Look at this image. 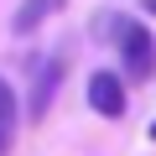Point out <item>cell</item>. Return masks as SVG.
I'll return each mask as SVG.
<instances>
[{"label":"cell","mask_w":156,"mask_h":156,"mask_svg":"<svg viewBox=\"0 0 156 156\" xmlns=\"http://www.w3.org/2000/svg\"><path fill=\"white\" fill-rule=\"evenodd\" d=\"M120 62H125V78H135V83L156 78V37L140 21H125L120 26Z\"/></svg>","instance_id":"6da1fadb"},{"label":"cell","mask_w":156,"mask_h":156,"mask_svg":"<svg viewBox=\"0 0 156 156\" xmlns=\"http://www.w3.org/2000/svg\"><path fill=\"white\" fill-rule=\"evenodd\" d=\"M89 109L104 115V120H120L125 115V78L109 73V68H94L89 73Z\"/></svg>","instance_id":"7a4b0ae2"},{"label":"cell","mask_w":156,"mask_h":156,"mask_svg":"<svg viewBox=\"0 0 156 156\" xmlns=\"http://www.w3.org/2000/svg\"><path fill=\"white\" fill-rule=\"evenodd\" d=\"M62 78H68V57H42L37 89H31V104H26V115H31V120H42V115L52 109V94L62 89Z\"/></svg>","instance_id":"3957f363"},{"label":"cell","mask_w":156,"mask_h":156,"mask_svg":"<svg viewBox=\"0 0 156 156\" xmlns=\"http://www.w3.org/2000/svg\"><path fill=\"white\" fill-rule=\"evenodd\" d=\"M62 5H68V0H21V5H16V21H11V31H16V37H31L42 21H52Z\"/></svg>","instance_id":"277c9868"},{"label":"cell","mask_w":156,"mask_h":156,"mask_svg":"<svg viewBox=\"0 0 156 156\" xmlns=\"http://www.w3.org/2000/svg\"><path fill=\"white\" fill-rule=\"evenodd\" d=\"M16 120H21V99H16V89L5 78H0V130H11Z\"/></svg>","instance_id":"5b68a950"},{"label":"cell","mask_w":156,"mask_h":156,"mask_svg":"<svg viewBox=\"0 0 156 156\" xmlns=\"http://www.w3.org/2000/svg\"><path fill=\"white\" fill-rule=\"evenodd\" d=\"M5 146H11V130H0V156H5Z\"/></svg>","instance_id":"8992f818"},{"label":"cell","mask_w":156,"mask_h":156,"mask_svg":"<svg viewBox=\"0 0 156 156\" xmlns=\"http://www.w3.org/2000/svg\"><path fill=\"white\" fill-rule=\"evenodd\" d=\"M140 11H146V16H156V0H140Z\"/></svg>","instance_id":"52a82bcc"},{"label":"cell","mask_w":156,"mask_h":156,"mask_svg":"<svg viewBox=\"0 0 156 156\" xmlns=\"http://www.w3.org/2000/svg\"><path fill=\"white\" fill-rule=\"evenodd\" d=\"M151 140H156V125H151Z\"/></svg>","instance_id":"ba28073f"}]
</instances>
